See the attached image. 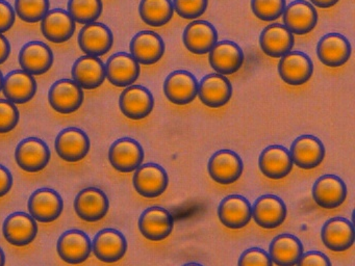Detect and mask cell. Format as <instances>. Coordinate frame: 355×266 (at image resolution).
<instances>
[{
    "mask_svg": "<svg viewBox=\"0 0 355 266\" xmlns=\"http://www.w3.org/2000/svg\"><path fill=\"white\" fill-rule=\"evenodd\" d=\"M132 184L141 197L155 199L167 190L169 176L163 166L155 162H148L141 164L135 170Z\"/></svg>",
    "mask_w": 355,
    "mask_h": 266,
    "instance_id": "1",
    "label": "cell"
},
{
    "mask_svg": "<svg viewBox=\"0 0 355 266\" xmlns=\"http://www.w3.org/2000/svg\"><path fill=\"white\" fill-rule=\"evenodd\" d=\"M51 152L46 141L39 137L22 139L15 150V160L22 170L31 174L41 172L49 164Z\"/></svg>",
    "mask_w": 355,
    "mask_h": 266,
    "instance_id": "2",
    "label": "cell"
},
{
    "mask_svg": "<svg viewBox=\"0 0 355 266\" xmlns=\"http://www.w3.org/2000/svg\"><path fill=\"white\" fill-rule=\"evenodd\" d=\"M244 162L236 152L222 149L215 152L209 158L207 172L211 180L218 184L230 185L242 176Z\"/></svg>",
    "mask_w": 355,
    "mask_h": 266,
    "instance_id": "3",
    "label": "cell"
},
{
    "mask_svg": "<svg viewBox=\"0 0 355 266\" xmlns=\"http://www.w3.org/2000/svg\"><path fill=\"white\" fill-rule=\"evenodd\" d=\"M55 149L62 160L76 163L85 159L90 152V139L83 129L68 127L55 137Z\"/></svg>",
    "mask_w": 355,
    "mask_h": 266,
    "instance_id": "4",
    "label": "cell"
},
{
    "mask_svg": "<svg viewBox=\"0 0 355 266\" xmlns=\"http://www.w3.org/2000/svg\"><path fill=\"white\" fill-rule=\"evenodd\" d=\"M28 209L32 218L37 222L51 224L55 222L63 213V197L55 189L42 187L31 195Z\"/></svg>",
    "mask_w": 355,
    "mask_h": 266,
    "instance_id": "5",
    "label": "cell"
},
{
    "mask_svg": "<svg viewBox=\"0 0 355 266\" xmlns=\"http://www.w3.org/2000/svg\"><path fill=\"white\" fill-rule=\"evenodd\" d=\"M145 152L142 145L132 137H121L112 143L109 161L114 170L123 174L135 172L143 164Z\"/></svg>",
    "mask_w": 355,
    "mask_h": 266,
    "instance_id": "6",
    "label": "cell"
},
{
    "mask_svg": "<svg viewBox=\"0 0 355 266\" xmlns=\"http://www.w3.org/2000/svg\"><path fill=\"white\" fill-rule=\"evenodd\" d=\"M57 251L59 257L70 265L83 264L92 253V240L84 231L70 229L58 239Z\"/></svg>",
    "mask_w": 355,
    "mask_h": 266,
    "instance_id": "7",
    "label": "cell"
},
{
    "mask_svg": "<svg viewBox=\"0 0 355 266\" xmlns=\"http://www.w3.org/2000/svg\"><path fill=\"white\" fill-rule=\"evenodd\" d=\"M84 100V89L72 79H60L49 89V105L58 114H74L82 107Z\"/></svg>",
    "mask_w": 355,
    "mask_h": 266,
    "instance_id": "8",
    "label": "cell"
},
{
    "mask_svg": "<svg viewBox=\"0 0 355 266\" xmlns=\"http://www.w3.org/2000/svg\"><path fill=\"white\" fill-rule=\"evenodd\" d=\"M198 85L199 81L193 73L187 70H176L166 77L163 85L164 94L175 105H188L196 99Z\"/></svg>",
    "mask_w": 355,
    "mask_h": 266,
    "instance_id": "9",
    "label": "cell"
},
{
    "mask_svg": "<svg viewBox=\"0 0 355 266\" xmlns=\"http://www.w3.org/2000/svg\"><path fill=\"white\" fill-rule=\"evenodd\" d=\"M110 200L107 193L98 187L82 189L74 200L76 215L87 222H97L107 216Z\"/></svg>",
    "mask_w": 355,
    "mask_h": 266,
    "instance_id": "10",
    "label": "cell"
},
{
    "mask_svg": "<svg viewBox=\"0 0 355 266\" xmlns=\"http://www.w3.org/2000/svg\"><path fill=\"white\" fill-rule=\"evenodd\" d=\"M128 247V240L123 233L114 228L99 231L92 241V251L95 257L107 264L120 261L125 256Z\"/></svg>",
    "mask_w": 355,
    "mask_h": 266,
    "instance_id": "11",
    "label": "cell"
},
{
    "mask_svg": "<svg viewBox=\"0 0 355 266\" xmlns=\"http://www.w3.org/2000/svg\"><path fill=\"white\" fill-rule=\"evenodd\" d=\"M251 210L255 224L266 230L282 226L288 215V208L284 200L272 193L257 197Z\"/></svg>",
    "mask_w": 355,
    "mask_h": 266,
    "instance_id": "12",
    "label": "cell"
},
{
    "mask_svg": "<svg viewBox=\"0 0 355 266\" xmlns=\"http://www.w3.org/2000/svg\"><path fill=\"white\" fill-rule=\"evenodd\" d=\"M141 234L150 241L168 238L174 228L171 212L159 206H151L141 213L138 222Z\"/></svg>",
    "mask_w": 355,
    "mask_h": 266,
    "instance_id": "13",
    "label": "cell"
},
{
    "mask_svg": "<svg viewBox=\"0 0 355 266\" xmlns=\"http://www.w3.org/2000/svg\"><path fill=\"white\" fill-rule=\"evenodd\" d=\"M293 164L301 170H313L323 162L326 150L319 137L311 134L297 137L290 150Z\"/></svg>",
    "mask_w": 355,
    "mask_h": 266,
    "instance_id": "14",
    "label": "cell"
},
{
    "mask_svg": "<svg viewBox=\"0 0 355 266\" xmlns=\"http://www.w3.org/2000/svg\"><path fill=\"white\" fill-rule=\"evenodd\" d=\"M155 107V97L150 89L140 85L125 87L119 98V108L130 120L147 118Z\"/></svg>",
    "mask_w": 355,
    "mask_h": 266,
    "instance_id": "15",
    "label": "cell"
},
{
    "mask_svg": "<svg viewBox=\"0 0 355 266\" xmlns=\"http://www.w3.org/2000/svg\"><path fill=\"white\" fill-rule=\"evenodd\" d=\"M38 224L30 213L24 211L10 214L3 224L6 240L14 247H24L34 242L38 235Z\"/></svg>",
    "mask_w": 355,
    "mask_h": 266,
    "instance_id": "16",
    "label": "cell"
},
{
    "mask_svg": "<svg viewBox=\"0 0 355 266\" xmlns=\"http://www.w3.org/2000/svg\"><path fill=\"white\" fill-rule=\"evenodd\" d=\"M278 74L286 85L293 87L305 85L313 74V62L309 54L290 51L280 58Z\"/></svg>",
    "mask_w": 355,
    "mask_h": 266,
    "instance_id": "17",
    "label": "cell"
},
{
    "mask_svg": "<svg viewBox=\"0 0 355 266\" xmlns=\"http://www.w3.org/2000/svg\"><path fill=\"white\" fill-rule=\"evenodd\" d=\"M346 183L336 175L326 174L319 177L313 185V201L324 209H336L347 199Z\"/></svg>",
    "mask_w": 355,
    "mask_h": 266,
    "instance_id": "18",
    "label": "cell"
},
{
    "mask_svg": "<svg viewBox=\"0 0 355 266\" xmlns=\"http://www.w3.org/2000/svg\"><path fill=\"white\" fill-rule=\"evenodd\" d=\"M140 73V64L128 52L114 53L105 64V77L114 87H130L138 80Z\"/></svg>",
    "mask_w": 355,
    "mask_h": 266,
    "instance_id": "19",
    "label": "cell"
},
{
    "mask_svg": "<svg viewBox=\"0 0 355 266\" xmlns=\"http://www.w3.org/2000/svg\"><path fill=\"white\" fill-rule=\"evenodd\" d=\"M78 46L86 55H105L114 45V35L109 26L101 22L84 25L78 33Z\"/></svg>",
    "mask_w": 355,
    "mask_h": 266,
    "instance_id": "20",
    "label": "cell"
},
{
    "mask_svg": "<svg viewBox=\"0 0 355 266\" xmlns=\"http://www.w3.org/2000/svg\"><path fill=\"white\" fill-rule=\"evenodd\" d=\"M132 57L144 66L157 64L165 54L163 37L153 30H142L134 35L130 43Z\"/></svg>",
    "mask_w": 355,
    "mask_h": 266,
    "instance_id": "21",
    "label": "cell"
},
{
    "mask_svg": "<svg viewBox=\"0 0 355 266\" xmlns=\"http://www.w3.org/2000/svg\"><path fill=\"white\" fill-rule=\"evenodd\" d=\"M218 218L230 230L245 228L252 218L250 202L244 195L236 193L227 195L218 206Z\"/></svg>",
    "mask_w": 355,
    "mask_h": 266,
    "instance_id": "22",
    "label": "cell"
},
{
    "mask_svg": "<svg viewBox=\"0 0 355 266\" xmlns=\"http://www.w3.org/2000/svg\"><path fill=\"white\" fill-rule=\"evenodd\" d=\"M352 46L342 33H326L318 42V58L326 66L338 68L344 66L350 60Z\"/></svg>",
    "mask_w": 355,
    "mask_h": 266,
    "instance_id": "23",
    "label": "cell"
},
{
    "mask_svg": "<svg viewBox=\"0 0 355 266\" xmlns=\"http://www.w3.org/2000/svg\"><path fill=\"white\" fill-rule=\"evenodd\" d=\"M282 20L293 35H304L317 26L318 12L306 0H294L286 6Z\"/></svg>",
    "mask_w": 355,
    "mask_h": 266,
    "instance_id": "24",
    "label": "cell"
},
{
    "mask_svg": "<svg viewBox=\"0 0 355 266\" xmlns=\"http://www.w3.org/2000/svg\"><path fill=\"white\" fill-rule=\"evenodd\" d=\"M22 70L33 76L46 74L55 62L53 49L41 41H31L24 45L18 56Z\"/></svg>",
    "mask_w": 355,
    "mask_h": 266,
    "instance_id": "25",
    "label": "cell"
},
{
    "mask_svg": "<svg viewBox=\"0 0 355 266\" xmlns=\"http://www.w3.org/2000/svg\"><path fill=\"white\" fill-rule=\"evenodd\" d=\"M209 53V64L218 74H234L244 64V51L236 42H217Z\"/></svg>",
    "mask_w": 355,
    "mask_h": 266,
    "instance_id": "26",
    "label": "cell"
},
{
    "mask_svg": "<svg viewBox=\"0 0 355 266\" xmlns=\"http://www.w3.org/2000/svg\"><path fill=\"white\" fill-rule=\"evenodd\" d=\"M321 239L328 249L342 253L354 245L355 231L352 222L345 218L336 216L324 222Z\"/></svg>",
    "mask_w": 355,
    "mask_h": 266,
    "instance_id": "27",
    "label": "cell"
},
{
    "mask_svg": "<svg viewBox=\"0 0 355 266\" xmlns=\"http://www.w3.org/2000/svg\"><path fill=\"white\" fill-rule=\"evenodd\" d=\"M218 31L207 20H194L189 23L182 33L184 47L196 55L209 53L218 42Z\"/></svg>",
    "mask_w": 355,
    "mask_h": 266,
    "instance_id": "28",
    "label": "cell"
},
{
    "mask_svg": "<svg viewBox=\"0 0 355 266\" xmlns=\"http://www.w3.org/2000/svg\"><path fill=\"white\" fill-rule=\"evenodd\" d=\"M198 97L205 106L220 108L232 97V85L225 75L211 73L199 81Z\"/></svg>",
    "mask_w": 355,
    "mask_h": 266,
    "instance_id": "29",
    "label": "cell"
},
{
    "mask_svg": "<svg viewBox=\"0 0 355 266\" xmlns=\"http://www.w3.org/2000/svg\"><path fill=\"white\" fill-rule=\"evenodd\" d=\"M293 166L290 151L282 145H268L259 157V170L271 180L286 178L292 172Z\"/></svg>",
    "mask_w": 355,
    "mask_h": 266,
    "instance_id": "30",
    "label": "cell"
},
{
    "mask_svg": "<svg viewBox=\"0 0 355 266\" xmlns=\"http://www.w3.org/2000/svg\"><path fill=\"white\" fill-rule=\"evenodd\" d=\"M76 23L63 8H53L41 21V31L47 41L63 44L76 33Z\"/></svg>",
    "mask_w": 355,
    "mask_h": 266,
    "instance_id": "31",
    "label": "cell"
},
{
    "mask_svg": "<svg viewBox=\"0 0 355 266\" xmlns=\"http://www.w3.org/2000/svg\"><path fill=\"white\" fill-rule=\"evenodd\" d=\"M72 80L83 89L91 91L103 85L105 78V64L96 56L83 55L76 60L71 69Z\"/></svg>",
    "mask_w": 355,
    "mask_h": 266,
    "instance_id": "32",
    "label": "cell"
},
{
    "mask_svg": "<svg viewBox=\"0 0 355 266\" xmlns=\"http://www.w3.org/2000/svg\"><path fill=\"white\" fill-rule=\"evenodd\" d=\"M294 45V35L280 23L267 25L259 35V46L270 57L282 58L292 51Z\"/></svg>",
    "mask_w": 355,
    "mask_h": 266,
    "instance_id": "33",
    "label": "cell"
},
{
    "mask_svg": "<svg viewBox=\"0 0 355 266\" xmlns=\"http://www.w3.org/2000/svg\"><path fill=\"white\" fill-rule=\"evenodd\" d=\"M38 89L36 79L26 71L14 70L3 78V94L14 104H26L34 99Z\"/></svg>",
    "mask_w": 355,
    "mask_h": 266,
    "instance_id": "34",
    "label": "cell"
},
{
    "mask_svg": "<svg viewBox=\"0 0 355 266\" xmlns=\"http://www.w3.org/2000/svg\"><path fill=\"white\" fill-rule=\"evenodd\" d=\"M304 253L302 241L290 233H282L272 239L269 256L277 266H296Z\"/></svg>",
    "mask_w": 355,
    "mask_h": 266,
    "instance_id": "35",
    "label": "cell"
},
{
    "mask_svg": "<svg viewBox=\"0 0 355 266\" xmlns=\"http://www.w3.org/2000/svg\"><path fill=\"white\" fill-rule=\"evenodd\" d=\"M139 14L145 24L162 27L173 18V3L172 0H141Z\"/></svg>",
    "mask_w": 355,
    "mask_h": 266,
    "instance_id": "36",
    "label": "cell"
},
{
    "mask_svg": "<svg viewBox=\"0 0 355 266\" xmlns=\"http://www.w3.org/2000/svg\"><path fill=\"white\" fill-rule=\"evenodd\" d=\"M67 8L76 23L86 25L98 20L103 4L101 0H68Z\"/></svg>",
    "mask_w": 355,
    "mask_h": 266,
    "instance_id": "37",
    "label": "cell"
},
{
    "mask_svg": "<svg viewBox=\"0 0 355 266\" xmlns=\"http://www.w3.org/2000/svg\"><path fill=\"white\" fill-rule=\"evenodd\" d=\"M51 8L49 0H15L16 16L26 23H38L46 16Z\"/></svg>",
    "mask_w": 355,
    "mask_h": 266,
    "instance_id": "38",
    "label": "cell"
},
{
    "mask_svg": "<svg viewBox=\"0 0 355 266\" xmlns=\"http://www.w3.org/2000/svg\"><path fill=\"white\" fill-rule=\"evenodd\" d=\"M286 0H251V10L259 20L272 22L282 16Z\"/></svg>",
    "mask_w": 355,
    "mask_h": 266,
    "instance_id": "39",
    "label": "cell"
},
{
    "mask_svg": "<svg viewBox=\"0 0 355 266\" xmlns=\"http://www.w3.org/2000/svg\"><path fill=\"white\" fill-rule=\"evenodd\" d=\"M19 121L20 112L16 104L7 99H0V134L13 131Z\"/></svg>",
    "mask_w": 355,
    "mask_h": 266,
    "instance_id": "40",
    "label": "cell"
},
{
    "mask_svg": "<svg viewBox=\"0 0 355 266\" xmlns=\"http://www.w3.org/2000/svg\"><path fill=\"white\" fill-rule=\"evenodd\" d=\"M174 12L184 19H194L202 16L209 6V0H173Z\"/></svg>",
    "mask_w": 355,
    "mask_h": 266,
    "instance_id": "41",
    "label": "cell"
},
{
    "mask_svg": "<svg viewBox=\"0 0 355 266\" xmlns=\"http://www.w3.org/2000/svg\"><path fill=\"white\" fill-rule=\"evenodd\" d=\"M238 266H273V262L268 251L261 247H253L241 254Z\"/></svg>",
    "mask_w": 355,
    "mask_h": 266,
    "instance_id": "42",
    "label": "cell"
},
{
    "mask_svg": "<svg viewBox=\"0 0 355 266\" xmlns=\"http://www.w3.org/2000/svg\"><path fill=\"white\" fill-rule=\"evenodd\" d=\"M16 22V12L10 2L0 0V33H7Z\"/></svg>",
    "mask_w": 355,
    "mask_h": 266,
    "instance_id": "43",
    "label": "cell"
},
{
    "mask_svg": "<svg viewBox=\"0 0 355 266\" xmlns=\"http://www.w3.org/2000/svg\"><path fill=\"white\" fill-rule=\"evenodd\" d=\"M297 266H332L331 261L326 254L320 251H309L303 253Z\"/></svg>",
    "mask_w": 355,
    "mask_h": 266,
    "instance_id": "44",
    "label": "cell"
},
{
    "mask_svg": "<svg viewBox=\"0 0 355 266\" xmlns=\"http://www.w3.org/2000/svg\"><path fill=\"white\" fill-rule=\"evenodd\" d=\"M14 179L11 170L0 164V199L6 197L13 187Z\"/></svg>",
    "mask_w": 355,
    "mask_h": 266,
    "instance_id": "45",
    "label": "cell"
},
{
    "mask_svg": "<svg viewBox=\"0 0 355 266\" xmlns=\"http://www.w3.org/2000/svg\"><path fill=\"white\" fill-rule=\"evenodd\" d=\"M11 54V44L5 35L0 33V64H5Z\"/></svg>",
    "mask_w": 355,
    "mask_h": 266,
    "instance_id": "46",
    "label": "cell"
},
{
    "mask_svg": "<svg viewBox=\"0 0 355 266\" xmlns=\"http://www.w3.org/2000/svg\"><path fill=\"white\" fill-rule=\"evenodd\" d=\"M340 0H311V3L313 6L320 8H330L336 6Z\"/></svg>",
    "mask_w": 355,
    "mask_h": 266,
    "instance_id": "47",
    "label": "cell"
},
{
    "mask_svg": "<svg viewBox=\"0 0 355 266\" xmlns=\"http://www.w3.org/2000/svg\"><path fill=\"white\" fill-rule=\"evenodd\" d=\"M0 266H6V254L1 247H0Z\"/></svg>",
    "mask_w": 355,
    "mask_h": 266,
    "instance_id": "48",
    "label": "cell"
},
{
    "mask_svg": "<svg viewBox=\"0 0 355 266\" xmlns=\"http://www.w3.org/2000/svg\"><path fill=\"white\" fill-rule=\"evenodd\" d=\"M3 78H5V77H3V72L0 71V91H3Z\"/></svg>",
    "mask_w": 355,
    "mask_h": 266,
    "instance_id": "49",
    "label": "cell"
},
{
    "mask_svg": "<svg viewBox=\"0 0 355 266\" xmlns=\"http://www.w3.org/2000/svg\"><path fill=\"white\" fill-rule=\"evenodd\" d=\"M182 266H203L202 264L197 263V262H189V263L184 264Z\"/></svg>",
    "mask_w": 355,
    "mask_h": 266,
    "instance_id": "50",
    "label": "cell"
}]
</instances>
